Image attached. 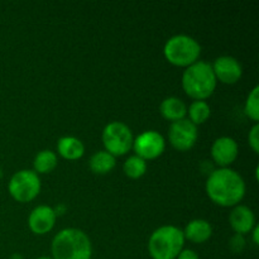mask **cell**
Returning <instances> with one entry per match:
<instances>
[{
    "label": "cell",
    "instance_id": "6da1fadb",
    "mask_svg": "<svg viewBox=\"0 0 259 259\" xmlns=\"http://www.w3.org/2000/svg\"><path fill=\"white\" fill-rule=\"evenodd\" d=\"M205 189L212 202L223 207H232L239 205L244 197L245 182L237 171L225 167L210 172Z\"/></svg>",
    "mask_w": 259,
    "mask_h": 259
},
{
    "label": "cell",
    "instance_id": "7a4b0ae2",
    "mask_svg": "<svg viewBox=\"0 0 259 259\" xmlns=\"http://www.w3.org/2000/svg\"><path fill=\"white\" fill-rule=\"evenodd\" d=\"M52 259H91L93 247L86 233L66 228L55 235L51 244Z\"/></svg>",
    "mask_w": 259,
    "mask_h": 259
},
{
    "label": "cell",
    "instance_id": "3957f363",
    "mask_svg": "<svg viewBox=\"0 0 259 259\" xmlns=\"http://www.w3.org/2000/svg\"><path fill=\"white\" fill-rule=\"evenodd\" d=\"M217 82L211 65L206 61H196L182 73V88L195 100L210 98L217 89Z\"/></svg>",
    "mask_w": 259,
    "mask_h": 259
},
{
    "label": "cell",
    "instance_id": "277c9868",
    "mask_svg": "<svg viewBox=\"0 0 259 259\" xmlns=\"http://www.w3.org/2000/svg\"><path fill=\"white\" fill-rule=\"evenodd\" d=\"M184 244V232L175 225H164L149 237L148 252L153 259H176Z\"/></svg>",
    "mask_w": 259,
    "mask_h": 259
},
{
    "label": "cell",
    "instance_id": "5b68a950",
    "mask_svg": "<svg viewBox=\"0 0 259 259\" xmlns=\"http://www.w3.org/2000/svg\"><path fill=\"white\" fill-rule=\"evenodd\" d=\"M201 46L187 34H176L169 38L163 47V55L169 63L179 67H189L199 61Z\"/></svg>",
    "mask_w": 259,
    "mask_h": 259
},
{
    "label": "cell",
    "instance_id": "8992f818",
    "mask_svg": "<svg viewBox=\"0 0 259 259\" xmlns=\"http://www.w3.org/2000/svg\"><path fill=\"white\" fill-rule=\"evenodd\" d=\"M133 133L126 124L121 121H111L103 131V143L105 151L116 156H124L133 147Z\"/></svg>",
    "mask_w": 259,
    "mask_h": 259
},
{
    "label": "cell",
    "instance_id": "52a82bcc",
    "mask_svg": "<svg viewBox=\"0 0 259 259\" xmlns=\"http://www.w3.org/2000/svg\"><path fill=\"white\" fill-rule=\"evenodd\" d=\"M8 190L15 201L29 202L39 194L40 179L33 169H20L12 176Z\"/></svg>",
    "mask_w": 259,
    "mask_h": 259
},
{
    "label": "cell",
    "instance_id": "ba28073f",
    "mask_svg": "<svg viewBox=\"0 0 259 259\" xmlns=\"http://www.w3.org/2000/svg\"><path fill=\"white\" fill-rule=\"evenodd\" d=\"M199 132L197 126L189 119H181L171 123L168 129V139L171 146L180 152L190 151L196 144Z\"/></svg>",
    "mask_w": 259,
    "mask_h": 259
},
{
    "label": "cell",
    "instance_id": "9c48e42d",
    "mask_svg": "<svg viewBox=\"0 0 259 259\" xmlns=\"http://www.w3.org/2000/svg\"><path fill=\"white\" fill-rule=\"evenodd\" d=\"M132 148L136 152V156L141 157L144 161L158 158L166 148V141L163 136L156 131H146L139 134L133 141Z\"/></svg>",
    "mask_w": 259,
    "mask_h": 259
},
{
    "label": "cell",
    "instance_id": "30bf717a",
    "mask_svg": "<svg viewBox=\"0 0 259 259\" xmlns=\"http://www.w3.org/2000/svg\"><path fill=\"white\" fill-rule=\"evenodd\" d=\"M217 81L233 85L238 82L243 75V67L239 61L232 56H220L211 65Z\"/></svg>",
    "mask_w": 259,
    "mask_h": 259
},
{
    "label": "cell",
    "instance_id": "8fae6325",
    "mask_svg": "<svg viewBox=\"0 0 259 259\" xmlns=\"http://www.w3.org/2000/svg\"><path fill=\"white\" fill-rule=\"evenodd\" d=\"M239 147L232 137H220L212 143L211 157L220 168L229 167L237 159Z\"/></svg>",
    "mask_w": 259,
    "mask_h": 259
},
{
    "label": "cell",
    "instance_id": "7c38bea8",
    "mask_svg": "<svg viewBox=\"0 0 259 259\" xmlns=\"http://www.w3.org/2000/svg\"><path fill=\"white\" fill-rule=\"evenodd\" d=\"M56 219H57V215H56L53 207L47 206V205H39L30 211L29 218H28V225L34 234L43 235L53 229Z\"/></svg>",
    "mask_w": 259,
    "mask_h": 259
},
{
    "label": "cell",
    "instance_id": "4fadbf2b",
    "mask_svg": "<svg viewBox=\"0 0 259 259\" xmlns=\"http://www.w3.org/2000/svg\"><path fill=\"white\" fill-rule=\"evenodd\" d=\"M229 223L235 234H247L252 232L255 225V217L252 209L245 205H237L230 211Z\"/></svg>",
    "mask_w": 259,
    "mask_h": 259
},
{
    "label": "cell",
    "instance_id": "5bb4252c",
    "mask_svg": "<svg viewBox=\"0 0 259 259\" xmlns=\"http://www.w3.org/2000/svg\"><path fill=\"white\" fill-rule=\"evenodd\" d=\"M182 232H184L185 239L190 240L195 244H201V243H205L211 238L212 227L206 220L195 219L191 220Z\"/></svg>",
    "mask_w": 259,
    "mask_h": 259
},
{
    "label": "cell",
    "instance_id": "9a60e30c",
    "mask_svg": "<svg viewBox=\"0 0 259 259\" xmlns=\"http://www.w3.org/2000/svg\"><path fill=\"white\" fill-rule=\"evenodd\" d=\"M57 152L63 158L68 159V161H75V159H80L83 156L85 146L76 137L66 136L58 139Z\"/></svg>",
    "mask_w": 259,
    "mask_h": 259
},
{
    "label": "cell",
    "instance_id": "2e32d148",
    "mask_svg": "<svg viewBox=\"0 0 259 259\" xmlns=\"http://www.w3.org/2000/svg\"><path fill=\"white\" fill-rule=\"evenodd\" d=\"M159 111L164 119L174 123V121L185 119L187 114V106L181 99L176 96H169L162 101L159 105Z\"/></svg>",
    "mask_w": 259,
    "mask_h": 259
},
{
    "label": "cell",
    "instance_id": "e0dca14e",
    "mask_svg": "<svg viewBox=\"0 0 259 259\" xmlns=\"http://www.w3.org/2000/svg\"><path fill=\"white\" fill-rule=\"evenodd\" d=\"M116 159L113 154L106 151H99L91 156L89 161L90 169L96 175H106L114 169Z\"/></svg>",
    "mask_w": 259,
    "mask_h": 259
},
{
    "label": "cell",
    "instance_id": "ac0fdd59",
    "mask_svg": "<svg viewBox=\"0 0 259 259\" xmlns=\"http://www.w3.org/2000/svg\"><path fill=\"white\" fill-rule=\"evenodd\" d=\"M57 154L51 149H43V151L38 152L37 156L34 157L33 161V171L35 174H50L57 166Z\"/></svg>",
    "mask_w": 259,
    "mask_h": 259
},
{
    "label": "cell",
    "instance_id": "d6986e66",
    "mask_svg": "<svg viewBox=\"0 0 259 259\" xmlns=\"http://www.w3.org/2000/svg\"><path fill=\"white\" fill-rule=\"evenodd\" d=\"M187 113H189L190 121L195 124V125H200V124H204L207 119L210 118V114H211V109H210L209 104L205 100H195L194 103H191V105L187 109Z\"/></svg>",
    "mask_w": 259,
    "mask_h": 259
},
{
    "label": "cell",
    "instance_id": "ffe728a7",
    "mask_svg": "<svg viewBox=\"0 0 259 259\" xmlns=\"http://www.w3.org/2000/svg\"><path fill=\"white\" fill-rule=\"evenodd\" d=\"M124 174L131 179H141L144 174L147 172V161L138 156H131L128 157L123 164Z\"/></svg>",
    "mask_w": 259,
    "mask_h": 259
},
{
    "label": "cell",
    "instance_id": "44dd1931",
    "mask_svg": "<svg viewBox=\"0 0 259 259\" xmlns=\"http://www.w3.org/2000/svg\"><path fill=\"white\" fill-rule=\"evenodd\" d=\"M259 88L254 86L247 96V100L244 104L245 115L249 116L252 120H259Z\"/></svg>",
    "mask_w": 259,
    "mask_h": 259
},
{
    "label": "cell",
    "instance_id": "7402d4cb",
    "mask_svg": "<svg viewBox=\"0 0 259 259\" xmlns=\"http://www.w3.org/2000/svg\"><path fill=\"white\" fill-rule=\"evenodd\" d=\"M245 248V239L244 235L234 234L229 240V249L235 254H239L244 250Z\"/></svg>",
    "mask_w": 259,
    "mask_h": 259
},
{
    "label": "cell",
    "instance_id": "603a6c76",
    "mask_svg": "<svg viewBox=\"0 0 259 259\" xmlns=\"http://www.w3.org/2000/svg\"><path fill=\"white\" fill-rule=\"evenodd\" d=\"M248 142H249L250 148L254 151V153H259V125L258 123H255L252 126L249 132V136H248Z\"/></svg>",
    "mask_w": 259,
    "mask_h": 259
},
{
    "label": "cell",
    "instance_id": "cb8c5ba5",
    "mask_svg": "<svg viewBox=\"0 0 259 259\" xmlns=\"http://www.w3.org/2000/svg\"><path fill=\"white\" fill-rule=\"evenodd\" d=\"M176 259H200L197 253L192 249H182Z\"/></svg>",
    "mask_w": 259,
    "mask_h": 259
},
{
    "label": "cell",
    "instance_id": "d4e9b609",
    "mask_svg": "<svg viewBox=\"0 0 259 259\" xmlns=\"http://www.w3.org/2000/svg\"><path fill=\"white\" fill-rule=\"evenodd\" d=\"M252 234H253V243L255 245L259 244V239H258V235H259V227L257 224L254 225V228L252 229Z\"/></svg>",
    "mask_w": 259,
    "mask_h": 259
},
{
    "label": "cell",
    "instance_id": "484cf974",
    "mask_svg": "<svg viewBox=\"0 0 259 259\" xmlns=\"http://www.w3.org/2000/svg\"><path fill=\"white\" fill-rule=\"evenodd\" d=\"M10 259H23V255L19 254V253H14V254L10 257Z\"/></svg>",
    "mask_w": 259,
    "mask_h": 259
},
{
    "label": "cell",
    "instance_id": "4316f807",
    "mask_svg": "<svg viewBox=\"0 0 259 259\" xmlns=\"http://www.w3.org/2000/svg\"><path fill=\"white\" fill-rule=\"evenodd\" d=\"M35 259H52L51 257H38V258H35Z\"/></svg>",
    "mask_w": 259,
    "mask_h": 259
},
{
    "label": "cell",
    "instance_id": "83f0119b",
    "mask_svg": "<svg viewBox=\"0 0 259 259\" xmlns=\"http://www.w3.org/2000/svg\"><path fill=\"white\" fill-rule=\"evenodd\" d=\"M3 179V169H2V167H0V180Z\"/></svg>",
    "mask_w": 259,
    "mask_h": 259
}]
</instances>
